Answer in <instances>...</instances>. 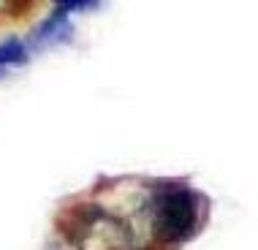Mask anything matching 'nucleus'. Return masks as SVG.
<instances>
[{"mask_svg":"<svg viewBox=\"0 0 258 250\" xmlns=\"http://www.w3.org/2000/svg\"><path fill=\"white\" fill-rule=\"evenodd\" d=\"M204 199L185 182H160L150 199V223L155 239L166 247L187 242L201 228Z\"/></svg>","mask_w":258,"mask_h":250,"instance_id":"f257e3e1","label":"nucleus"},{"mask_svg":"<svg viewBox=\"0 0 258 250\" xmlns=\"http://www.w3.org/2000/svg\"><path fill=\"white\" fill-rule=\"evenodd\" d=\"M62 231L68 234V239H74L76 245H82V250H87V245H98V247H125L128 242V228L122 220H117L114 215H109L98 204H82L74 207L62 220Z\"/></svg>","mask_w":258,"mask_h":250,"instance_id":"f03ea898","label":"nucleus"},{"mask_svg":"<svg viewBox=\"0 0 258 250\" xmlns=\"http://www.w3.org/2000/svg\"><path fill=\"white\" fill-rule=\"evenodd\" d=\"M74 36V27H71V19H68V11L66 9H54V14L49 19H46L44 25L38 27L36 33H33V41L30 46L33 49H41V46H54V44H66V41H71Z\"/></svg>","mask_w":258,"mask_h":250,"instance_id":"7ed1b4c3","label":"nucleus"},{"mask_svg":"<svg viewBox=\"0 0 258 250\" xmlns=\"http://www.w3.org/2000/svg\"><path fill=\"white\" fill-rule=\"evenodd\" d=\"M27 46L22 44L19 38H9L0 44V76H3L9 68H17L22 66V62H27Z\"/></svg>","mask_w":258,"mask_h":250,"instance_id":"20e7f679","label":"nucleus"}]
</instances>
